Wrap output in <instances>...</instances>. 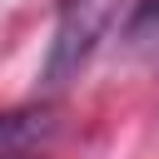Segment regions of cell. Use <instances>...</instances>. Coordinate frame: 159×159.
Masks as SVG:
<instances>
[{"label": "cell", "instance_id": "6da1fadb", "mask_svg": "<svg viewBox=\"0 0 159 159\" xmlns=\"http://www.w3.org/2000/svg\"><path fill=\"white\" fill-rule=\"evenodd\" d=\"M109 25H114V0H60L55 30H50V50H45V70H40L45 89L70 84L89 65V55L99 50Z\"/></svg>", "mask_w": 159, "mask_h": 159}, {"label": "cell", "instance_id": "7a4b0ae2", "mask_svg": "<svg viewBox=\"0 0 159 159\" xmlns=\"http://www.w3.org/2000/svg\"><path fill=\"white\" fill-rule=\"evenodd\" d=\"M124 40H129L134 50H149V45H159V0H139V10L129 15V30H124Z\"/></svg>", "mask_w": 159, "mask_h": 159}]
</instances>
